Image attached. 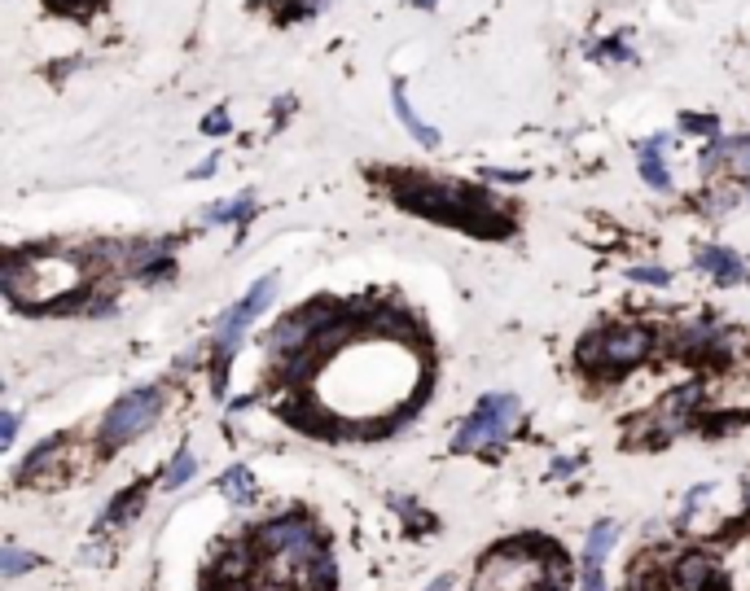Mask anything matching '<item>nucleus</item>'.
<instances>
[{
  "instance_id": "bb28decb",
  "label": "nucleus",
  "mask_w": 750,
  "mask_h": 591,
  "mask_svg": "<svg viewBox=\"0 0 750 591\" xmlns=\"http://www.w3.org/2000/svg\"><path fill=\"white\" fill-rule=\"evenodd\" d=\"M447 587H452V578H447V574H444V578H435V583H430V587H426V591H447Z\"/></svg>"
},
{
  "instance_id": "ddd939ff",
  "label": "nucleus",
  "mask_w": 750,
  "mask_h": 591,
  "mask_svg": "<svg viewBox=\"0 0 750 591\" xmlns=\"http://www.w3.org/2000/svg\"><path fill=\"white\" fill-rule=\"evenodd\" d=\"M250 215H255V197L238 193V197H229V201H215L206 210V224H246Z\"/></svg>"
},
{
  "instance_id": "9b49d317",
  "label": "nucleus",
  "mask_w": 750,
  "mask_h": 591,
  "mask_svg": "<svg viewBox=\"0 0 750 591\" xmlns=\"http://www.w3.org/2000/svg\"><path fill=\"white\" fill-rule=\"evenodd\" d=\"M62 447H67V434H49V438H44L40 447H32V456L23 460L18 478H23V482H27V478H44V473H49V469H53V464L62 460V456H58Z\"/></svg>"
},
{
  "instance_id": "f3484780",
  "label": "nucleus",
  "mask_w": 750,
  "mask_h": 591,
  "mask_svg": "<svg viewBox=\"0 0 750 591\" xmlns=\"http://www.w3.org/2000/svg\"><path fill=\"white\" fill-rule=\"evenodd\" d=\"M724 163L737 180H750V136L746 140H724Z\"/></svg>"
},
{
  "instance_id": "6ab92c4d",
  "label": "nucleus",
  "mask_w": 750,
  "mask_h": 591,
  "mask_svg": "<svg viewBox=\"0 0 750 591\" xmlns=\"http://www.w3.org/2000/svg\"><path fill=\"white\" fill-rule=\"evenodd\" d=\"M194 473H198V460H194V452H180V456L171 460V469H167V487H171V491H176V487H185Z\"/></svg>"
},
{
  "instance_id": "423d86ee",
  "label": "nucleus",
  "mask_w": 750,
  "mask_h": 591,
  "mask_svg": "<svg viewBox=\"0 0 750 591\" xmlns=\"http://www.w3.org/2000/svg\"><path fill=\"white\" fill-rule=\"evenodd\" d=\"M273 290H276V276H259V281L250 285V294L241 298L238 307H229V311H224V320L215 325V351H229V355L238 351V342L246 337L250 320H255V316L273 302Z\"/></svg>"
},
{
  "instance_id": "6e6552de",
  "label": "nucleus",
  "mask_w": 750,
  "mask_h": 591,
  "mask_svg": "<svg viewBox=\"0 0 750 591\" xmlns=\"http://www.w3.org/2000/svg\"><path fill=\"white\" fill-rule=\"evenodd\" d=\"M693 263H698L707 276H716L719 285H742V281H746V263L737 259L733 250H724V246H698Z\"/></svg>"
},
{
  "instance_id": "9d476101",
  "label": "nucleus",
  "mask_w": 750,
  "mask_h": 591,
  "mask_svg": "<svg viewBox=\"0 0 750 591\" xmlns=\"http://www.w3.org/2000/svg\"><path fill=\"white\" fill-rule=\"evenodd\" d=\"M619 543V522H597L588 530V543H583L580 569H601V560L610 557V548Z\"/></svg>"
},
{
  "instance_id": "4468645a",
  "label": "nucleus",
  "mask_w": 750,
  "mask_h": 591,
  "mask_svg": "<svg viewBox=\"0 0 750 591\" xmlns=\"http://www.w3.org/2000/svg\"><path fill=\"white\" fill-rule=\"evenodd\" d=\"M137 508H145V482H140V487H128V491L114 495V499H110V508H105L102 517H97V525H119L123 517H132Z\"/></svg>"
},
{
  "instance_id": "dca6fc26",
  "label": "nucleus",
  "mask_w": 750,
  "mask_h": 591,
  "mask_svg": "<svg viewBox=\"0 0 750 591\" xmlns=\"http://www.w3.org/2000/svg\"><path fill=\"white\" fill-rule=\"evenodd\" d=\"M27 569H35L32 552H23V548H14V543L0 548V578H18V574H27Z\"/></svg>"
},
{
  "instance_id": "1a4fd4ad",
  "label": "nucleus",
  "mask_w": 750,
  "mask_h": 591,
  "mask_svg": "<svg viewBox=\"0 0 750 591\" xmlns=\"http://www.w3.org/2000/svg\"><path fill=\"white\" fill-rule=\"evenodd\" d=\"M672 140L667 136H649L637 145V158H641V175H646L649 189H658V193H667L672 189V175H667V163H663V149H667Z\"/></svg>"
},
{
  "instance_id": "39448f33",
  "label": "nucleus",
  "mask_w": 750,
  "mask_h": 591,
  "mask_svg": "<svg viewBox=\"0 0 750 591\" xmlns=\"http://www.w3.org/2000/svg\"><path fill=\"white\" fill-rule=\"evenodd\" d=\"M158 412H163V394L154 390V386L128 390L123 398H114L102 416V447H123V443H132L137 434H145V429L158 421Z\"/></svg>"
},
{
  "instance_id": "f03ea898",
  "label": "nucleus",
  "mask_w": 750,
  "mask_h": 591,
  "mask_svg": "<svg viewBox=\"0 0 750 591\" xmlns=\"http://www.w3.org/2000/svg\"><path fill=\"white\" fill-rule=\"evenodd\" d=\"M654 333L646 325H606L580 342V363L597 377H623L628 368L649 360Z\"/></svg>"
},
{
  "instance_id": "f257e3e1",
  "label": "nucleus",
  "mask_w": 750,
  "mask_h": 591,
  "mask_svg": "<svg viewBox=\"0 0 750 591\" xmlns=\"http://www.w3.org/2000/svg\"><path fill=\"white\" fill-rule=\"evenodd\" d=\"M540 539H510L483 557L474 591H553V560L557 552L536 557Z\"/></svg>"
},
{
  "instance_id": "20e7f679",
  "label": "nucleus",
  "mask_w": 750,
  "mask_h": 591,
  "mask_svg": "<svg viewBox=\"0 0 750 591\" xmlns=\"http://www.w3.org/2000/svg\"><path fill=\"white\" fill-rule=\"evenodd\" d=\"M250 548L259 557H285V560H294V565H303V569L316 557H325L321 534H316V525L307 522V517H273V522H264L255 530Z\"/></svg>"
},
{
  "instance_id": "393cba45",
  "label": "nucleus",
  "mask_w": 750,
  "mask_h": 591,
  "mask_svg": "<svg viewBox=\"0 0 750 591\" xmlns=\"http://www.w3.org/2000/svg\"><path fill=\"white\" fill-rule=\"evenodd\" d=\"M487 180H501V184H522L527 180V171H483Z\"/></svg>"
},
{
  "instance_id": "7ed1b4c3",
  "label": "nucleus",
  "mask_w": 750,
  "mask_h": 591,
  "mask_svg": "<svg viewBox=\"0 0 750 591\" xmlns=\"http://www.w3.org/2000/svg\"><path fill=\"white\" fill-rule=\"evenodd\" d=\"M513 421H518V398L513 394H483L478 398V407L461 421L456 429V438H452V452L456 456H465V452H474V447H501L505 438H510Z\"/></svg>"
},
{
  "instance_id": "aec40b11",
  "label": "nucleus",
  "mask_w": 750,
  "mask_h": 591,
  "mask_svg": "<svg viewBox=\"0 0 750 591\" xmlns=\"http://www.w3.org/2000/svg\"><path fill=\"white\" fill-rule=\"evenodd\" d=\"M681 128H684V131H702V136H711V140H719V123L711 119V114H702V119H698V114H684V119H681Z\"/></svg>"
},
{
  "instance_id": "a211bd4d",
  "label": "nucleus",
  "mask_w": 750,
  "mask_h": 591,
  "mask_svg": "<svg viewBox=\"0 0 750 591\" xmlns=\"http://www.w3.org/2000/svg\"><path fill=\"white\" fill-rule=\"evenodd\" d=\"M588 58H597V62H632V49L623 40H601V44H588Z\"/></svg>"
},
{
  "instance_id": "412c9836",
  "label": "nucleus",
  "mask_w": 750,
  "mask_h": 591,
  "mask_svg": "<svg viewBox=\"0 0 750 591\" xmlns=\"http://www.w3.org/2000/svg\"><path fill=\"white\" fill-rule=\"evenodd\" d=\"M628 276L641 281V285H667L672 281V272H663V267H628Z\"/></svg>"
},
{
  "instance_id": "5701e85b",
  "label": "nucleus",
  "mask_w": 750,
  "mask_h": 591,
  "mask_svg": "<svg viewBox=\"0 0 750 591\" xmlns=\"http://www.w3.org/2000/svg\"><path fill=\"white\" fill-rule=\"evenodd\" d=\"M14 434H18V412H5V416H0V447H9Z\"/></svg>"
},
{
  "instance_id": "f8f14e48",
  "label": "nucleus",
  "mask_w": 750,
  "mask_h": 591,
  "mask_svg": "<svg viewBox=\"0 0 750 591\" xmlns=\"http://www.w3.org/2000/svg\"><path fill=\"white\" fill-rule=\"evenodd\" d=\"M391 97H395V114H400V123H404V128H409L412 136H417V140L426 145V149H435V145L444 140V136H439V128H430V123H421V119L412 114V105H409V93H404V84H400V79H395V88H391Z\"/></svg>"
},
{
  "instance_id": "cd10ccee",
  "label": "nucleus",
  "mask_w": 750,
  "mask_h": 591,
  "mask_svg": "<svg viewBox=\"0 0 750 591\" xmlns=\"http://www.w3.org/2000/svg\"><path fill=\"white\" fill-rule=\"evenodd\" d=\"M412 4H417V9H435L439 0H412Z\"/></svg>"
},
{
  "instance_id": "a878e982",
  "label": "nucleus",
  "mask_w": 750,
  "mask_h": 591,
  "mask_svg": "<svg viewBox=\"0 0 750 591\" xmlns=\"http://www.w3.org/2000/svg\"><path fill=\"white\" fill-rule=\"evenodd\" d=\"M215 163H220V158H215V154H211V158H206V163H198V166H194V180H206V175H211V171H215Z\"/></svg>"
},
{
  "instance_id": "4be33fe9",
  "label": "nucleus",
  "mask_w": 750,
  "mask_h": 591,
  "mask_svg": "<svg viewBox=\"0 0 750 591\" xmlns=\"http://www.w3.org/2000/svg\"><path fill=\"white\" fill-rule=\"evenodd\" d=\"M203 131L206 136H224V131H229V110H211L203 119Z\"/></svg>"
},
{
  "instance_id": "0eeeda50",
  "label": "nucleus",
  "mask_w": 750,
  "mask_h": 591,
  "mask_svg": "<svg viewBox=\"0 0 750 591\" xmlns=\"http://www.w3.org/2000/svg\"><path fill=\"white\" fill-rule=\"evenodd\" d=\"M672 587L676 591H724V565L711 552H684L672 565Z\"/></svg>"
},
{
  "instance_id": "2eb2a0df",
  "label": "nucleus",
  "mask_w": 750,
  "mask_h": 591,
  "mask_svg": "<svg viewBox=\"0 0 750 591\" xmlns=\"http://www.w3.org/2000/svg\"><path fill=\"white\" fill-rule=\"evenodd\" d=\"M220 491L229 495V504H246V499L255 495V482H250L246 464H233V469H224V473H220Z\"/></svg>"
},
{
  "instance_id": "b1692460",
  "label": "nucleus",
  "mask_w": 750,
  "mask_h": 591,
  "mask_svg": "<svg viewBox=\"0 0 750 591\" xmlns=\"http://www.w3.org/2000/svg\"><path fill=\"white\" fill-rule=\"evenodd\" d=\"M580 591H606L601 569H580Z\"/></svg>"
}]
</instances>
